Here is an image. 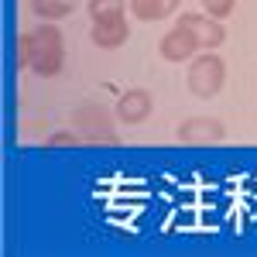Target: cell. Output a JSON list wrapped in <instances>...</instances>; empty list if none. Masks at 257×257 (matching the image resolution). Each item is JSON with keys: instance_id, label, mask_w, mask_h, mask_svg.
I'll use <instances>...</instances> for the list:
<instances>
[{"instance_id": "6da1fadb", "label": "cell", "mask_w": 257, "mask_h": 257, "mask_svg": "<svg viewBox=\"0 0 257 257\" xmlns=\"http://www.w3.org/2000/svg\"><path fill=\"white\" fill-rule=\"evenodd\" d=\"M18 62L31 69L38 79H55L65 65V35L59 21H38L31 31H21Z\"/></svg>"}, {"instance_id": "7a4b0ae2", "label": "cell", "mask_w": 257, "mask_h": 257, "mask_svg": "<svg viewBox=\"0 0 257 257\" xmlns=\"http://www.w3.org/2000/svg\"><path fill=\"white\" fill-rule=\"evenodd\" d=\"M185 86L196 99H213L223 93L226 86V62L219 59L216 52H199L196 59L189 62L185 72Z\"/></svg>"}, {"instance_id": "3957f363", "label": "cell", "mask_w": 257, "mask_h": 257, "mask_svg": "<svg viewBox=\"0 0 257 257\" xmlns=\"http://www.w3.org/2000/svg\"><path fill=\"white\" fill-rule=\"evenodd\" d=\"M72 131L79 134L82 141H93V144H117V131H113V123H110V113L99 106L96 99H86L79 110L72 113Z\"/></svg>"}, {"instance_id": "277c9868", "label": "cell", "mask_w": 257, "mask_h": 257, "mask_svg": "<svg viewBox=\"0 0 257 257\" xmlns=\"http://www.w3.org/2000/svg\"><path fill=\"white\" fill-rule=\"evenodd\" d=\"M199 52H202V45H199L196 31H192V28H185V24H178V21H175V28H168V31H165V38L158 41V55L165 62H172V65L192 62Z\"/></svg>"}, {"instance_id": "5b68a950", "label": "cell", "mask_w": 257, "mask_h": 257, "mask_svg": "<svg viewBox=\"0 0 257 257\" xmlns=\"http://www.w3.org/2000/svg\"><path fill=\"white\" fill-rule=\"evenodd\" d=\"M175 138L182 144H223L226 141V123L219 117H185L178 123Z\"/></svg>"}, {"instance_id": "8992f818", "label": "cell", "mask_w": 257, "mask_h": 257, "mask_svg": "<svg viewBox=\"0 0 257 257\" xmlns=\"http://www.w3.org/2000/svg\"><path fill=\"white\" fill-rule=\"evenodd\" d=\"M151 110H155V96H151L148 89H141V86L123 89V93H120V99H117V106H113L117 120H120V123H127V127L144 123V120L151 117Z\"/></svg>"}, {"instance_id": "52a82bcc", "label": "cell", "mask_w": 257, "mask_h": 257, "mask_svg": "<svg viewBox=\"0 0 257 257\" xmlns=\"http://www.w3.org/2000/svg\"><path fill=\"white\" fill-rule=\"evenodd\" d=\"M175 21L196 31L202 52H216L219 45L226 41V28H223V21H219V18H209V14H189V11H185V14H178Z\"/></svg>"}, {"instance_id": "ba28073f", "label": "cell", "mask_w": 257, "mask_h": 257, "mask_svg": "<svg viewBox=\"0 0 257 257\" xmlns=\"http://www.w3.org/2000/svg\"><path fill=\"white\" fill-rule=\"evenodd\" d=\"M131 38V24L127 18L120 14V18H103V21H93V28H89V41L103 48V52H113L120 45H127Z\"/></svg>"}, {"instance_id": "9c48e42d", "label": "cell", "mask_w": 257, "mask_h": 257, "mask_svg": "<svg viewBox=\"0 0 257 257\" xmlns=\"http://www.w3.org/2000/svg\"><path fill=\"white\" fill-rule=\"evenodd\" d=\"M182 0H131V14L144 24H155V21H165L178 11Z\"/></svg>"}, {"instance_id": "30bf717a", "label": "cell", "mask_w": 257, "mask_h": 257, "mask_svg": "<svg viewBox=\"0 0 257 257\" xmlns=\"http://www.w3.org/2000/svg\"><path fill=\"white\" fill-rule=\"evenodd\" d=\"M28 7L38 21H62L76 11V0H31Z\"/></svg>"}, {"instance_id": "8fae6325", "label": "cell", "mask_w": 257, "mask_h": 257, "mask_svg": "<svg viewBox=\"0 0 257 257\" xmlns=\"http://www.w3.org/2000/svg\"><path fill=\"white\" fill-rule=\"evenodd\" d=\"M127 11V0H86V14L93 21H103V18H120Z\"/></svg>"}, {"instance_id": "7c38bea8", "label": "cell", "mask_w": 257, "mask_h": 257, "mask_svg": "<svg viewBox=\"0 0 257 257\" xmlns=\"http://www.w3.org/2000/svg\"><path fill=\"white\" fill-rule=\"evenodd\" d=\"M233 7H237V0H202V11L209 14V18H230L233 14Z\"/></svg>"}, {"instance_id": "4fadbf2b", "label": "cell", "mask_w": 257, "mask_h": 257, "mask_svg": "<svg viewBox=\"0 0 257 257\" xmlns=\"http://www.w3.org/2000/svg\"><path fill=\"white\" fill-rule=\"evenodd\" d=\"M79 134H76V131H59V134H52V138H48V144H52V148H65V144H79Z\"/></svg>"}]
</instances>
